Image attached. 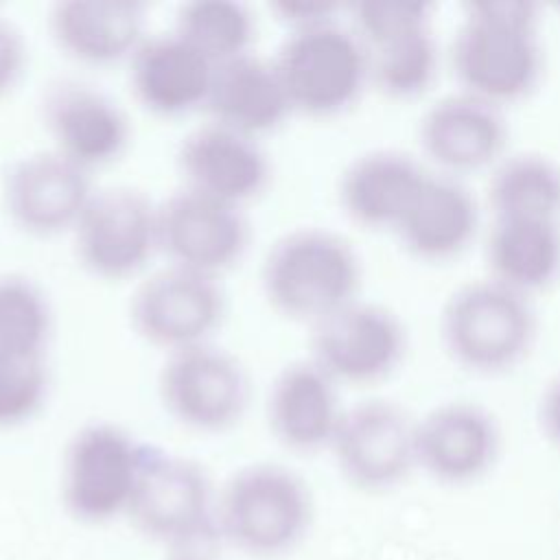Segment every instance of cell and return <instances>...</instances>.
<instances>
[{
  "label": "cell",
  "mask_w": 560,
  "mask_h": 560,
  "mask_svg": "<svg viewBox=\"0 0 560 560\" xmlns=\"http://www.w3.org/2000/svg\"><path fill=\"white\" fill-rule=\"evenodd\" d=\"M538 22L525 0L468 2L448 50L457 88L499 107L525 98L545 66Z\"/></svg>",
  "instance_id": "6da1fadb"
},
{
  "label": "cell",
  "mask_w": 560,
  "mask_h": 560,
  "mask_svg": "<svg viewBox=\"0 0 560 560\" xmlns=\"http://www.w3.org/2000/svg\"><path fill=\"white\" fill-rule=\"evenodd\" d=\"M267 302L311 326L357 300L361 258L352 243L326 228H298L267 249L260 267Z\"/></svg>",
  "instance_id": "7a4b0ae2"
},
{
  "label": "cell",
  "mask_w": 560,
  "mask_h": 560,
  "mask_svg": "<svg viewBox=\"0 0 560 560\" xmlns=\"http://www.w3.org/2000/svg\"><path fill=\"white\" fill-rule=\"evenodd\" d=\"M438 330L455 363L470 372L497 374L529 354L538 337V315L532 295L483 276L448 293Z\"/></svg>",
  "instance_id": "3957f363"
},
{
  "label": "cell",
  "mask_w": 560,
  "mask_h": 560,
  "mask_svg": "<svg viewBox=\"0 0 560 560\" xmlns=\"http://www.w3.org/2000/svg\"><path fill=\"white\" fill-rule=\"evenodd\" d=\"M311 521L308 486L282 464L243 466L217 499V523L225 542L252 558L269 560L293 551Z\"/></svg>",
  "instance_id": "277c9868"
},
{
  "label": "cell",
  "mask_w": 560,
  "mask_h": 560,
  "mask_svg": "<svg viewBox=\"0 0 560 560\" xmlns=\"http://www.w3.org/2000/svg\"><path fill=\"white\" fill-rule=\"evenodd\" d=\"M293 112L326 118L352 107L370 83V57L337 20L293 28L271 59Z\"/></svg>",
  "instance_id": "5b68a950"
},
{
  "label": "cell",
  "mask_w": 560,
  "mask_h": 560,
  "mask_svg": "<svg viewBox=\"0 0 560 560\" xmlns=\"http://www.w3.org/2000/svg\"><path fill=\"white\" fill-rule=\"evenodd\" d=\"M147 444L114 422L79 427L66 444L61 501L68 514L88 525L129 512Z\"/></svg>",
  "instance_id": "8992f818"
},
{
  "label": "cell",
  "mask_w": 560,
  "mask_h": 560,
  "mask_svg": "<svg viewBox=\"0 0 560 560\" xmlns=\"http://www.w3.org/2000/svg\"><path fill=\"white\" fill-rule=\"evenodd\" d=\"M416 420L389 398L346 407L328 446L341 477L363 492H387L405 483L418 470Z\"/></svg>",
  "instance_id": "52a82bcc"
},
{
  "label": "cell",
  "mask_w": 560,
  "mask_h": 560,
  "mask_svg": "<svg viewBox=\"0 0 560 560\" xmlns=\"http://www.w3.org/2000/svg\"><path fill=\"white\" fill-rule=\"evenodd\" d=\"M166 413L186 429L221 433L234 427L249 402V378L241 361L214 343L171 352L158 376Z\"/></svg>",
  "instance_id": "ba28073f"
},
{
  "label": "cell",
  "mask_w": 560,
  "mask_h": 560,
  "mask_svg": "<svg viewBox=\"0 0 560 560\" xmlns=\"http://www.w3.org/2000/svg\"><path fill=\"white\" fill-rule=\"evenodd\" d=\"M72 236L85 271L114 282L131 278L160 249L158 203L129 186L98 190L81 212Z\"/></svg>",
  "instance_id": "9c48e42d"
},
{
  "label": "cell",
  "mask_w": 560,
  "mask_h": 560,
  "mask_svg": "<svg viewBox=\"0 0 560 560\" xmlns=\"http://www.w3.org/2000/svg\"><path fill=\"white\" fill-rule=\"evenodd\" d=\"M407 352L402 319L385 304L352 300L311 332V359L337 383H376L389 376Z\"/></svg>",
  "instance_id": "30bf717a"
},
{
  "label": "cell",
  "mask_w": 560,
  "mask_h": 560,
  "mask_svg": "<svg viewBox=\"0 0 560 560\" xmlns=\"http://www.w3.org/2000/svg\"><path fill=\"white\" fill-rule=\"evenodd\" d=\"M217 278L168 265L142 280L129 300V322L147 343L171 352L208 343L223 319Z\"/></svg>",
  "instance_id": "8fae6325"
},
{
  "label": "cell",
  "mask_w": 560,
  "mask_h": 560,
  "mask_svg": "<svg viewBox=\"0 0 560 560\" xmlns=\"http://www.w3.org/2000/svg\"><path fill=\"white\" fill-rule=\"evenodd\" d=\"M127 516L164 547L217 523V501L206 470L182 455L147 444L138 486Z\"/></svg>",
  "instance_id": "7c38bea8"
},
{
  "label": "cell",
  "mask_w": 560,
  "mask_h": 560,
  "mask_svg": "<svg viewBox=\"0 0 560 560\" xmlns=\"http://www.w3.org/2000/svg\"><path fill=\"white\" fill-rule=\"evenodd\" d=\"M249 241L238 206L179 188L158 203V243L171 265L217 278L234 267Z\"/></svg>",
  "instance_id": "4fadbf2b"
},
{
  "label": "cell",
  "mask_w": 560,
  "mask_h": 560,
  "mask_svg": "<svg viewBox=\"0 0 560 560\" xmlns=\"http://www.w3.org/2000/svg\"><path fill=\"white\" fill-rule=\"evenodd\" d=\"M499 453V420L477 400H442L416 420L418 470L442 486H468L483 479Z\"/></svg>",
  "instance_id": "5bb4252c"
},
{
  "label": "cell",
  "mask_w": 560,
  "mask_h": 560,
  "mask_svg": "<svg viewBox=\"0 0 560 560\" xmlns=\"http://www.w3.org/2000/svg\"><path fill=\"white\" fill-rule=\"evenodd\" d=\"M418 142L433 171L455 177L490 171L508 153L503 107L457 88L422 112Z\"/></svg>",
  "instance_id": "9a60e30c"
},
{
  "label": "cell",
  "mask_w": 560,
  "mask_h": 560,
  "mask_svg": "<svg viewBox=\"0 0 560 560\" xmlns=\"http://www.w3.org/2000/svg\"><path fill=\"white\" fill-rule=\"evenodd\" d=\"M90 171L55 149L15 160L4 175V210L15 228L33 236L72 232L94 190Z\"/></svg>",
  "instance_id": "2e32d148"
},
{
  "label": "cell",
  "mask_w": 560,
  "mask_h": 560,
  "mask_svg": "<svg viewBox=\"0 0 560 560\" xmlns=\"http://www.w3.org/2000/svg\"><path fill=\"white\" fill-rule=\"evenodd\" d=\"M42 118L55 151L85 171L114 162L129 142L122 109L98 88L77 79H59L46 88Z\"/></svg>",
  "instance_id": "e0dca14e"
},
{
  "label": "cell",
  "mask_w": 560,
  "mask_h": 560,
  "mask_svg": "<svg viewBox=\"0 0 560 560\" xmlns=\"http://www.w3.org/2000/svg\"><path fill=\"white\" fill-rule=\"evenodd\" d=\"M184 188L238 206L269 184V160L256 138L217 122L186 133L177 147Z\"/></svg>",
  "instance_id": "ac0fdd59"
},
{
  "label": "cell",
  "mask_w": 560,
  "mask_h": 560,
  "mask_svg": "<svg viewBox=\"0 0 560 560\" xmlns=\"http://www.w3.org/2000/svg\"><path fill=\"white\" fill-rule=\"evenodd\" d=\"M343 409L339 383L311 357L284 365L267 392L269 429L293 453L328 448Z\"/></svg>",
  "instance_id": "d6986e66"
},
{
  "label": "cell",
  "mask_w": 560,
  "mask_h": 560,
  "mask_svg": "<svg viewBox=\"0 0 560 560\" xmlns=\"http://www.w3.org/2000/svg\"><path fill=\"white\" fill-rule=\"evenodd\" d=\"M479 223V199L464 177L429 168L394 232L409 254L446 260L475 241Z\"/></svg>",
  "instance_id": "ffe728a7"
},
{
  "label": "cell",
  "mask_w": 560,
  "mask_h": 560,
  "mask_svg": "<svg viewBox=\"0 0 560 560\" xmlns=\"http://www.w3.org/2000/svg\"><path fill=\"white\" fill-rule=\"evenodd\" d=\"M214 66L175 31L144 37L129 57L136 101L155 116H182L206 105Z\"/></svg>",
  "instance_id": "44dd1931"
},
{
  "label": "cell",
  "mask_w": 560,
  "mask_h": 560,
  "mask_svg": "<svg viewBox=\"0 0 560 560\" xmlns=\"http://www.w3.org/2000/svg\"><path fill=\"white\" fill-rule=\"evenodd\" d=\"M427 173L429 166L402 149L363 151L341 171L339 203L363 228L394 230Z\"/></svg>",
  "instance_id": "7402d4cb"
},
{
  "label": "cell",
  "mask_w": 560,
  "mask_h": 560,
  "mask_svg": "<svg viewBox=\"0 0 560 560\" xmlns=\"http://www.w3.org/2000/svg\"><path fill=\"white\" fill-rule=\"evenodd\" d=\"M55 46L83 66L129 59L144 39V7L131 0H63L48 13Z\"/></svg>",
  "instance_id": "603a6c76"
},
{
  "label": "cell",
  "mask_w": 560,
  "mask_h": 560,
  "mask_svg": "<svg viewBox=\"0 0 560 560\" xmlns=\"http://www.w3.org/2000/svg\"><path fill=\"white\" fill-rule=\"evenodd\" d=\"M203 107L212 122L252 138L273 131L293 112L273 61L252 50L214 66Z\"/></svg>",
  "instance_id": "cb8c5ba5"
},
{
  "label": "cell",
  "mask_w": 560,
  "mask_h": 560,
  "mask_svg": "<svg viewBox=\"0 0 560 560\" xmlns=\"http://www.w3.org/2000/svg\"><path fill=\"white\" fill-rule=\"evenodd\" d=\"M488 276L532 295L560 276V219L492 217L486 234Z\"/></svg>",
  "instance_id": "d4e9b609"
},
{
  "label": "cell",
  "mask_w": 560,
  "mask_h": 560,
  "mask_svg": "<svg viewBox=\"0 0 560 560\" xmlns=\"http://www.w3.org/2000/svg\"><path fill=\"white\" fill-rule=\"evenodd\" d=\"M492 217L560 219V162L542 151L505 153L488 171Z\"/></svg>",
  "instance_id": "484cf974"
},
{
  "label": "cell",
  "mask_w": 560,
  "mask_h": 560,
  "mask_svg": "<svg viewBox=\"0 0 560 560\" xmlns=\"http://www.w3.org/2000/svg\"><path fill=\"white\" fill-rule=\"evenodd\" d=\"M370 83L392 98H413L433 85L440 72V44L431 26L398 33L365 46Z\"/></svg>",
  "instance_id": "4316f807"
},
{
  "label": "cell",
  "mask_w": 560,
  "mask_h": 560,
  "mask_svg": "<svg viewBox=\"0 0 560 560\" xmlns=\"http://www.w3.org/2000/svg\"><path fill=\"white\" fill-rule=\"evenodd\" d=\"M173 31L217 66L249 52L254 18L241 2L195 0L177 9Z\"/></svg>",
  "instance_id": "83f0119b"
},
{
  "label": "cell",
  "mask_w": 560,
  "mask_h": 560,
  "mask_svg": "<svg viewBox=\"0 0 560 560\" xmlns=\"http://www.w3.org/2000/svg\"><path fill=\"white\" fill-rule=\"evenodd\" d=\"M52 332V311L37 282L22 273H0V348L44 354Z\"/></svg>",
  "instance_id": "f1b7e54d"
},
{
  "label": "cell",
  "mask_w": 560,
  "mask_h": 560,
  "mask_svg": "<svg viewBox=\"0 0 560 560\" xmlns=\"http://www.w3.org/2000/svg\"><path fill=\"white\" fill-rule=\"evenodd\" d=\"M44 354L0 348V429L28 422L48 396Z\"/></svg>",
  "instance_id": "f546056e"
},
{
  "label": "cell",
  "mask_w": 560,
  "mask_h": 560,
  "mask_svg": "<svg viewBox=\"0 0 560 560\" xmlns=\"http://www.w3.org/2000/svg\"><path fill=\"white\" fill-rule=\"evenodd\" d=\"M352 31L365 46L431 26V4L418 0H361L350 7Z\"/></svg>",
  "instance_id": "4dcf8cb0"
},
{
  "label": "cell",
  "mask_w": 560,
  "mask_h": 560,
  "mask_svg": "<svg viewBox=\"0 0 560 560\" xmlns=\"http://www.w3.org/2000/svg\"><path fill=\"white\" fill-rule=\"evenodd\" d=\"M26 46L11 20L0 15V98L9 94L24 72Z\"/></svg>",
  "instance_id": "1f68e13d"
},
{
  "label": "cell",
  "mask_w": 560,
  "mask_h": 560,
  "mask_svg": "<svg viewBox=\"0 0 560 560\" xmlns=\"http://www.w3.org/2000/svg\"><path fill=\"white\" fill-rule=\"evenodd\" d=\"M269 9L278 15L280 22L289 24L293 31L337 20L339 4L326 0H280L269 4Z\"/></svg>",
  "instance_id": "d6a6232c"
},
{
  "label": "cell",
  "mask_w": 560,
  "mask_h": 560,
  "mask_svg": "<svg viewBox=\"0 0 560 560\" xmlns=\"http://www.w3.org/2000/svg\"><path fill=\"white\" fill-rule=\"evenodd\" d=\"M221 542H225V538L219 529V523H214L212 527H208L190 538L168 545L166 560H219Z\"/></svg>",
  "instance_id": "836d02e7"
},
{
  "label": "cell",
  "mask_w": 560,
  "mask_h": 560,
  "mask_svg": "<svg viewBox=\"0 0 560 560\" xmlns=\"http://www.w3.org/2000/svg\"><path fill=\"white\" fill-rule=\"evenodd\" d=\"M538 422L547 440L560 448V372H556L540 389Z\"/></svg>",
  "instance_id": "e575fe53"
}]
</instances>
